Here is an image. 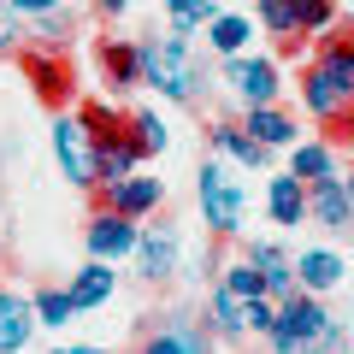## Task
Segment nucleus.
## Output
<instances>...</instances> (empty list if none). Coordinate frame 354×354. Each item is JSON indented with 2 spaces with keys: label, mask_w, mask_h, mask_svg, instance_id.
<instances>
[{
  "label": "nucleus",
  "mask_w": 354,
  "mask_h": 354,
  "mask_svg": "<svg viewBox=\"0 0 354 354\" xmlns=\"http://www.w3.org/2000/svg\"><path fill=\"white\" fill-rule=\"evenodd\" d=\"M142 83L153 95L177 106H195L207 95V65L195 59V41L189 36H165V41H142Z\"/></svg>",
  "instance_id": "1"
},
{
  "label": "nucleus",
  "mask_w": 354,
  "mask_h": 354,
  "mask_svg": "<svg viewBox=\"0 0 354 354\" xmlns=\"http://www.w3.org/2000/svg\"><path fill=\"white\" fill-rule=\"evenodd\" d=\"M195 195H201V225L213 242H236L242 225H248V183L230 177L225 160H207L201 177H195Z\"/></svg>",
  "instance_id": "2"
},
{
  "label": "nucleus",
  "mask_w": 354,
  "mask_h": 354,
  "mask_svg": "<svg viewBox=\"0 0 354 354\" xmlns=\"http://www.w3.org/2000/svg\"><path fill=\"white\" fill-rule=\"evenodd\" d=\"M325 307H319V295L295 290L290 301H278V319H272V330H266V342H272V354H307V342L325 330Z\"/></svg>",
  "instance_id": "3"
},
{
  "label": "nucleus",
  "mask_w": 354,
  "mask_h": 354,
  "mask_svg": "<svg viewBox=\"0 0 354 354\" xmlns=\"http://www.w3.org/2000/svg\"><path fill=\"white\" fill-rule=\"evenodd\" d=\"M18 71L30 77L36 101H48V106H65L77 95V77H71L65 48H41V41H30V48H18Z\"/></svg>",
  "instance_id": "4"
},
{
  "label": "nucleus",
  "mask_w": 354,
  "mask_h": 354,
  "mask_svg": "<svg viewBox=\"0 0 354 354\" xmlns=\"http://www.w3.org/2000/svg\"><path fill=\"white\" fill-rule=\"evenodd\" d=\"M225 83L242 106H278L283 83H278V65L266 59V53H230L225 59Z\"/></svg>",
  "instance_id": "5"
},
{
  "label": "nucleus",
  "mask_w": 354,
  "mask_h": 354,
  "mask_svg": "<svg viewBox=\"0 0 354 354\" xmlns=\"http://www.w3.org/2000/svg\"><path fill=\"white\" fill-rule=\"evenodd\" d=\"M53 153H59V171L71 177L77 189H95V142H88V130H83L77 113L53 118Z\"/></svg>",
  "instance_id": "6"
},
{
  "label": "nucleus",
  "mask_w": 354,
  "mask_h": 354,
  "mask_svg": "<svg viewBox=\"0 0 354 354\" xmlns=\"http://www.w3.org/2000/svg\"><path fill=\"white\" fill-rule=\"evenodd\" d=\"M101 213H118V218H148L153 207L165 201V183L160 177H142V171H130V177H118V183H101Z\"/></svg>",
  "instance_id": "7"
},
{
  "label": "nucleus",
  "mask_w": 354,
  "mask_h": 354,
  "mask_svg": "<svg viewBox=\"0 0 354 354\" xmlns=\"http://www.w3.org/2000/svg\"><path fill=\"white\" fill-rule=\"evenodd\" d=\"M213 348H218V337L207 330V319H183V313H171L160 330H148V337H142L136 354H213Z\"/></svg>",
  "instance_id": "8"
},
{
  "label": "nucleus",
  "mask_w": 354,
  "mask_h": 354,
  "mask_svg": "<svg viewBox=\"0 0 354 354\" xmlns=\"http://www.w3.org/2000/svg\"><path fill=\"white\" fill-rule=\"evenodd\" d=\"M136 236H142V225L136 218H118V213H95L88 218V260H124V254H136Z\"/></svg>",
  "instance_id": "9"
},
{
  "label": "nucleus",
  "mask_w": 354,
  "mask_h": 354,
  "mask_svg": "<svg viewBox=\"0 0 354 354\" xmlns=\"http://www.w3.org/2000/svg\"><path fill=\"white\" fill-rule=\"evenodd\" d=\"M307 218H313L319 230H348L354 225V201H348V183L337 177H319V183H307Z\"/></svg>",
  "instance_id": "10"
},
{
  "label": "nucleus",
  "mask_w": 354,
  "mask_h": 354,
  "mask_svg": "<svg viewBox=\"0 0 354 354\" xmlns=\"http://www.w3.org/2000/svg\"><path fill=\"white\" fill-rule=\"evenodd\" d=\"M313 65L342 88V101H354V30H348V24H330L325 36H319Z\"/></svg>",
  "instance_id": "11"
},
{
  "label": "nucleus",
  "mask_w": 354,
  "mask_h": 354,
  "mask_svg": "<svg viewBox=\"0 0 354 354\" xmlns=\"http://www.w3.org/2000/svg\"><path fill=\"white\" fill-rule=\"evenodd\" d=\"M136 272H142L148 283H165V278L177 272V230H171V225H148V230L136 236Z\"/></svg>",
  "instance_id": "12"
},
{
  "label": "nucleus",
  "mask_w": 354,
  "mask_h": 354,
  "mask_svg": "<svg viewBox=\"0 0 354 354\" xmlns=\"http://www.w3.org/2000/svg\"><path fill=\"white\" fill-rule=\"evenodd\" d=\"M101 77L113 95H124V88L142 83V41L136 36H106L101 41Z\"/></svg>",
  "instance_id": "13"
},
{
  "label": "nucleus",
  "mask_w": 354,
  "mask_h": 354,
  "mask_svg": "<svg viewBox=\"0 0 354 354\" xmlns=\"http://www.w3.org/2000/svg\"><path fill=\"white\" fill-rule=\"evenodd\" d=\"M207 142L218 148V160H236V165H248V171L272 160V148H260V142H254L236 118H213V124H207Z\"/></svg>",
  "instance_id": "14"
},
{
  "label": "nucleus",
  "mask_w": 354,
  "mask_h": 354,
  "mask_svg": "<svg viewBox=\"0 0 354 354\" xmlns=\"http://www.w3.org/2000/svg\"><path fill=\"white\" fill-rule=\"evenodd\" d=\"M295 290H307V295H325V290H337L342 283V254H330V248H307V254H295Z\"/></svg>",
  "instance_id": "15"
},
{
  "label": "nucleus",
  "mask_w": 354,
  "mask_h": 354,
  "mask_svg": "<svg viewBox=\"0 0 354 354\" xmlns=\"http://www.w3.org/2000/svg\"><path fill=\"white\" fill-rule=\"evenodd\" d=\"M30 330H36V307H30V295H18V290L0 283V354H18L30 342Z\"/></svg>",
  "instance_id": "16"
},
{
  "label": "nucleus",
  "mask_w": 354,
  "mask_h": 354,
  "mask_svg": "<svg viewBox=\"0 0 354 354\" xmlns=\"http://www.w3.org/2000/svg\"><path fill=\"white\" fill-rule=\"evenodd\" d=\"M242 130H248L260 148H295V118L283 106H242Z\"/></svg>",
  "instance_id": "17"
},
{
  "label": "nucleus",
  "mask_w": 354,
  "mask_h": 354,
  "mask_svg": "<svg viewBox=\"0 0 354 354\" xmlns=\"http://www.w3.org/2000/svg\"><path fill=\"white\" fill-rule=\"evenodd\" d=\"M266 213H272V225L295 230L307 218V183H295L290 171H278L272 183H266Z\"/></svg>",
  "instance_id": "18"
},
{
  "label": "nucleus",
  "mask_w": 354,
  "mask_h": 354,
  "mask_svg": "<svg viewBox=\"0 0 354 354\" xmlns=\"http://www.w3.org/2000/svg\"><path fill=\"white\" fill-rule=\"evenodd\" d=\"M113 290H118V272L106 260H88L83 272L71 278V290H65V295H71L77 313H88V307H106V301H113Z\"/></svg>",
  "instance_id": "19"
},
{
  "label": "nucleus",
  "mask_w": 354,
  "mask_h": 354,
  "mask_svg": "<svg viewBox=\"0 0 354 354\" xmlns=\"http://www.w3.org/2000/svg\"><path fill=\"white\" fill-rule=\"evenodd\" d=\"M136 165H142V148L130 142V124H124V136H113V142L95 148V189H101V183H118V177H130Z\"/></svg>",
  "instance_id": "20"
},
{
  "label": "nucleus",
  "mask_w": 354,
  "mask_h": 354,
  "mask_svg": "<svg viewBox=\"0 0 354 354\" xmlns=\"http://www.w3.org/2000/svg\"><path fill=\"white\" fill-rule=\"evenodd\" d=\"M301 106L319 118V124H330V118H337L348 101H342V88L330 83V77L319 71V65H307V71H301Z\"/></svg>",
  "instance_id": "21"
},
{
  "label": "nucleus",
  "mask_w": 354,
  "mask_h": 354,
  "mask_svg": "<svg viewBox=\"0 0 354 354\" xmlns=\"http://www.w3.org/2000/svg\"><path fill=\"white\" fill-rule=\"evenodd\" d=\"M290 177H295V183L337 177V148H330V142H295V148H290Z\"/></svg>",
  "instance_id": "22"
},
{
  "label": "nucleus",
  "mask_w": 354,
  "mask_h": 354,
  "mask_svg": "<svg viewBox=\"0 0 354 354\" xmlns=\"http://www.w3.org/2000/svg\"><path fill=\"white\" fill-rule=\"evenodd\" d=\"M207 330H213L218 342H236V337H248V330H242V301L225 290V283H218V290L207 295Z\"/></svg>",
  "instance_id": "23"
},
{
  "label": "nucleus",
  "mask_w": 354,
  "mask_h": 354,
  "mask_svg": "<svg viewBox=\"0 0 354 354\" xmlns=\"http://www.w3.org/2000/svg\"><path fill=\"white\" fill-rule=\"evenodd\" d=\"M248 36H254V18L248 12H218L213 24H207V41H213V53H248Z\"/></svg>",
  "instance_id": "24"
},
{
  "label": "nucleus",
  "mask_w": 354,
  "mask_h": 354,
  "mask_svg": "<svg viewBox=\"0 0 354 354\" xmlns=\"http://www.w3.org/2000/svg\"><path fill=\"white\" fill-rule=\"evenodd\" d=\"M130 142L142 148V160H153V153L171 148V124H165L153 106H136V113H130Z\"/></svg>",
  "instance_id": "25"
},
{
  "label": "nucleus",
  "mask_w": 354,
  "mask_h": 354,
  "mask_svg": "<svg viewBox=\"0 0 354 354\" xmlns=\"http://www.w3.org/2000/svg\"><path fill=\"white\" fill-rule=\"evenodd\" d=\"M77 118H83V130H88L95 148L113 142V136H124V124H130V113H118V106H106V101H83V106H77Z\"/></svg>",
  "instance_id": "26"
},
{
  "label": "nucleus",
  "mask_w": 354,
  "mask_h": 354,
  "mask_svg": "<svg viewBox=\"0 0 354 354\" xmlns=\"http://www.w3.org/2000/svg\"><path fill=\"white\" fill-rule=\"evenodd\" d=\"M165 18H171V36H189L218 18V0H165Z\"/></svg>",
  "instance_id": "27"
},
{
  "label": "nucleus",
  "mask_w": 354,
  "mask_h": 354,
  "mask_svg": "<svg viewBox=\"0 0 354 354\" xmlns=\"http://www.w3.org/2000/svg\"><path fill=\"white\" fill-rule=\"evenodd\" d=\"M295 6V36H325L337 24V0H290Z\"/></svg>",
  "instance_id": "28"
},
{
  "label": "nucleus",
  "mask_w": 354,
  "mask_h": 354,
  "mask_svg": "<svg viewBox=\"0 0 354 354\" xmlns=\"http://www.w3.org/2000/svg\"><path fill=\"white\" fill-rule=\"evenodd\" d=\"M225 290L236 295V301H248V295H266V272H260V266H248V260L236 254V260L225 266Z\"/></svg>",
  "instance_id": "29"
},
{
  "label": "nucleus",
  "mask_w": 354,
  "mask_h": 354,
  "mask_svg": "<svg viewBox=\"0 0 354 354\" xmlns=\"http://www.w3.org/2000/svg\"><path fill=\"white\" fill-rule=\"evenodd\" d=\"M30 307H36V325H71L77 319V307H71V295L65 290H41V295H30Z\"/></svg>",
  "instance_id": "30"
},
{
  "label": "nucleus",
  "mask_w": 354,
  "mask_h": 354,
  "mask_svg": "<svg viewBox=\"0 0 354 354\" xmlns=\"http://www.w3.org/2000/svg\"><path fill=\"white\" fill-rule=\"evenodd\" d=\"M254 24H266L278 41H290L295 36V6L290 0H254Z\"/></svg>",
  "instance_id": "31"
},
{
  "label": "nucleus",
  "mask_w": 354,
  "mask_h": 354,
  "mask_svg": "<svg viewBox=\"0 0 354 354\" xmlns=\"http://www.w3.org/2000/svg\"><path fill=\"white\" fill-rule=\"evenodd\" d=\"M272 319H278V301H272V295H248V301H242V330L266 337V330H272Z\"/></svg>",
  "instance_id": "32"
},
{
  "label": "nucleus",
  "mask_w": 354,
  "mask_h": 354,
  "mask_svg": "<svg viewBox=\"0 0 354 354\" xmlns=\"http://www.w3.org/2000/svg\"><path fill=\"white\" fill-rule=\"evenodd\" d=\"M36 41L41 48H65V41H71V18L65 12H41L36 18Z\"/></svg>",
  "instance_id": "33"
},
{
  "label": "nucleus",
  "mask_w": 354,
  "mask_h": 354,
  "mask_svg": "<svg viewBox=\"0 0 354 354\" xmlns=\"http://www.w3.org/2000/svg\"><path fill=\"white\" fill-rule=\"evenodd\" d=\"M307 354H348V330H342L337 319H325V330L307 342Z\"/></svg>",
  "instance_id": "34"
},
{
  "label": "nucleus",
  "mask_w": 354,
  "mask_h": 354,
  "mask_svg": "<svg viewBox=\"0 0 354 354\" xmlns=\"http://www.w3.org/2000/svg\"><path fill=\"white\" fill-rule=\"evenodd\" d=\"M266 295H272V301H290V295H295V266L290 260L266 272Z\"/></svg>",
  "instance_id": "35"
},
{
  "label": "nucleus",
  "mask_w": 354,
  "mask_h": 354,
  "mask_svg": "<svg viewBox=\"0 0 354 354\" xmlns=\"http://www.w3.org/2000/svg\"><path fill=\"white\" fill-rule=\"evenodd\" d=\"M242 260H248V266H260V272H272V266H283L290 254H283L278 242H248V248H242Z\"/></svg>",
  "instance_id": "36"
},
{
  "label": "nucleus",
  "mask_w": 354,
  "mask_h": 354,
  "mask_svg": "<svg viewBox=\"0 0 354 354\" xmlns=\"http://www.w3.org/2000/svg\"><path fill=\"white\" fill-rule=\"evenodd\" d=\"M0 6H6V12H24V18H41V12H59V0H0Z\"/></svg>",
  "instance_id": "37"
},
{
  "label": "nucleus",
  "mask_w": 354,
  "mask_h": 354,
  "mask_svg": "<svg viewBox=\"0 0 354 354\" xmlns=\"http://www.w3.org/2000/svg\"><path fill=\"white\" fill-rule=\"evenodd\" d=\"M124 6H130V0H101V12H106V18H118Z\"/></svg>",
  "instance_id": "38"
},
{
  "label": "nucleus",
  "mask_w": 354,
  "mask_h": 354,
  "mask_svg": "<svg viewBox=\"0 0 354 354\" xmlns=\"http://www.w3.org/2000/svg\"><path fill=\"white\" fill-rule=\"evenodd\" d=\"M53 354H106V348H88V342H77V348H53Z\"/></svg>",
  "instance_id": "39"
},
{
  "label": "nucleus",
  "mask_w": 354,
  "mask_h": 354,
  "mask_svg": "<svg viewBox=\"0 0 354 354\" xmlns=\"http://www.w3.org/2000/svg\"><path fill=\"white\" fill-rule=\"evenodd\" d=\"M342 183H348V201H354V171H348V177H342Z\"/></svg>",
  "instance_id": "40"
}]
</instances>
